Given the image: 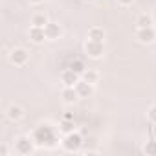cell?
<instances>
[{
	"mask_svg": "<svg viewBox=\"0 0 156 156\" xmlns=\"http://www.w3.org/2000/svg\"><path fill=\"white\" fill-rule=\"evenodd\" d=\"M33 140L37 145H46V147H55V141H57V136H55V130L50 127V125H39L35 130H33Z\"/></svg>",
	"mask_w": 156,
	"mask_h": 156,
	"instance_id": "6da1fadb",
	"label": "cell"
},
{
	"mask_svg": "<svg viewBox=\"0 0 156 156\" xmlns=\"http://www.w3.org/2000/svg\"><path fill=\"white\" fill-rule=\"evenodd\" d=\"M61 145H62V149L66 152H77L81 149V145H83V136L79 132H75V130L70 132V134H64Z\"/></svg>",
	"mask_w": 156,
	"mask_h": 156,
	"instance_id": "7a4b0ae2",
	"label": "cell"
},
{
	"mask_svg": "<svg viewBox=\"0 0 156 156\" xmlns=\"http://www.w3.org/2000/svg\"><path fill=\"white\" fill-rule=\"evenodd\" d=\"M33 151H35V140H33V136L31 138L30 136H19L15 140V152L17 154L26 156V154H33Z\"/></svg>",
	"mask_w": 156,
	"mask_h": 156,
	"instance_id": "3957f363",
	"label": "cell"
},
{
	"mask_svg": "<svg viewBox=\"0 0 156 156\" xmlns=\"http://www.w3.org/2000/svg\"><path fill=\"white\" fill-rule=\"evenodd\" d=\"M8 59L15 66H24L28 62V59H30V51L24 50V48H13L9 51V55H8Z\"/></svg>",
	"mask_w": 156,
	"mask_h": 156,
	"instance_id": "277c9868",
	"label": "cell"
},
{
	"mask_svg": "<svg viewBox=\"0 0 156 156\" xmlns=\"http://www.w3.org/2000/svg\"><path fill=\"white\" fill-rule=\"evenodd\" d=\"M85 51H87L88 57H92V59H99V57L103 55V51H105V46H103V42H99V41H92V39H88V41L85 42Z\"/></svg>",
	"mask_w": 156,
	"mask_h": 156,
	"instance_id": "5b68a950",
	"label": "cell"
},
{
	"mask_svg": "<svg viewBox=\"0 0 156 156\" xmlns=\"http://www.w3.org/2000/svg\"><path fill=\"white\" fill-rule=\"evenodd\" d=\"M136 39L140 42H143V44H151V42L156 41V30L152 26H149V28H138L136 30Z\"/></svg>",
	"mask_w": 156,
	"mask_h": 156,
	"instance_id": "8992f818",
	"label": "cell"
},
{
	"mask_svg": "<svg viewBox=\"0 0 156 156\" xmlns=\"http://www.w3.org/2000/svg\"><path fill=\"white\" fill-rule=\"evenodd\" d=\"M61 81H62L64 87H75L77 83L81 81V75L75 73V72L70 70V68H66V70H62V73H61Z\"/></svg>",
	"mask_w": 156,
	"mask_h": 156,
	"instance_id": "52a82bcc",
	"label": "cell"
},
{
	"mask_svg": "<svg viewBox=\"0 0 156 156\" xmlns=\"http://www.w3.org/2000/svg\"><path fill=\"white\" fill-rule=\"evenodd\" d=\"M61 98H62L64 103L72 105V103H75L77 99H79V94H77L75 87H64V88L61 90Z\"/></svg>",
	"mask_w": 156,
	"mask_h": 156,
	"instance_id": "ba28073f",
	"label": "cell"
},
{
	"mask_svg": "<svg viewBox=\"0 0 156 156\" xmlns=\"http://www.w3.org/2000/svg\"><path fill=\"white\" fill-rule=\"evenodd\" d=\"M75 90H77V94H79V98H90L94 94V85L81 79L79 83L75 85Z\"/></svg>",
	"mask_w": 156,
	"mask_h": 156,
	"instance_id": "9c48e42d",
	"label": "cell"
},
{
	"mask_svg": "<svg viewBox=\"0 0 156 156\" xmlns=\"http://www.w3.org/2000/svg\"><path fill=\"white\" fill-rule=\"evenodd\" d=\"M44 33H46V39L48 41H55L61 37V26L55 24V22H48L46 28H44Z\"/></svg>",
	"mask_w": 156,
	"mask_h": 156,
	"instance_id": "30bf717a",
	"label": "cell"
},
{
	"mask_svg": "<svg viewBox=\"0 0 156 156\" xmlns=\"http://www.w3.org/2000/svg\"><path fill=\"white\" fill-rule=\"evenodd\" d=\"M28 35H30V39H31L35 44H41V42L48 41V39H46V33H44V28H37V26H31Z\"/></svg>",
	"mask_w": 156,
	"mask_h": 156,
	"instance_id": "8fae6325",
	"label": "cell"
},
{
	"mask_svg": "<svg viewBox=\"0 0 156 156\" xmlns=\"http://www.w3.org/2000/svg\"><path fill=\"white\" fill-rule=\"evenodd\" d=\"M8 118L11 119V121H19L22 116H24V108L22 107H19V105H11L9 108H8Z\"/></svg>",
	"mask_w": 156,
	"mask_h": 156,
	"instance_id": "7c38bea8",
	"label": "cell"
},
{
	"mask_svg": "<svg viewBox=\"0 0 156 156\" xmlns=\"http://www.w3.org/2000/svg\"><path fill=\"white\" fill-rule=\"evenodd\" d=\"M88 39L92 41H99V42H105V30L103 28H90L88 30Z\"/></svg>",
	"mask_w": 156,
	"mask_h": 156,
	"instance_id": "4fadbf2b",
	"label": "cell"
},
{
	"mask_svg": "<svg viewBox=\"0 0 156 156\" xmlns=\"http://www.w3.org/2000/svg\"><path fill=\"white\" fill-rule=\"evenodd\" d=\"M59 130H61L62 134H70V132H73V130H75V123H73V119L64 118V119L59 123Z\"/></svg>",
	"mask_w": 156,
	"mask_h": 156,
	"instance_id": "5bb4252c",
	"label": "cell"
},
{
	"mask_svg": "<svg viewBox=\"0 0 156 156\" xmlns=\"http://www.w3.org/2000/svg\"><path fill=\"white\" fill-rule=\"evenodd\" d=\"M81 79H83V81H87V83H92V85H96V83L99 81V73H98L96 70H90V68H87V70H85V73L81 75Z\"/></svg>",
	"mask_w": 156,
	"mask_h": 156,
	"instance_id": "9a60e30c",
	"label": "cell"
},
{
	"mask_svg": "<svg viewBox=\"0 0 156 156\" xmlns=\"http://www.w3.org/2000/svg\"><path fill=\"white\" fill-rule=\"evenodd\" d=\"M68 68H70V70H73L75 73H79V75H83V73H85V70H87V66H85V62H83L81 59H73V61H70Z\"/></svg>",
	"mask_w": 156,
	"mask_h": 156,
	"instance_id": "2e32d148",
	"label": "cell"
},
{
	"mask_svg": "<svg viewBox=\"0 0 156 156\" xmlns=\"http://www.w3.org/2000/svg\"><path fill=\"white\" fill-rule=\"evenodd\" d=\"M50 20L46 19V15H42V13H37V15H33L31 17V26H37V28H46V24H48Z\"/></svg>",
	"mask_w": 156,
	"mask_h": 156,
	"instance_id": "e0dca14e",
	"label": "cell"
},
{
	"mask_svg": "<svg viewBox=\"0 0 156 156\" xmlns=\"http://www.w3.org/2000/svg\"><path fill=\"white\" fill-rule=\"evenodd\" d=\"M149 26H152V17L151 15L143 13L136 19V28H149Z\"/></svg>",
	"mask_w": 156,
	"mask_h": 156,
	"instance_id": "ac0fdd59",
	"label": "cell"
},
{
	"mask_svg": "<svg viewBox=\"0 0 156 156\" xmlns=\"http://www.w3.org/2000/svg\"><path fill=\"white\" fill-rule=\"evenodd\" d=\"M143 152L149 154V156H156V140H149L143 145Z\"/></svg>",
	"mask_w": 156,
	"mask_h": 156,
	"instance_id": "d6986e66",
	"label": "cell"
},
{
	"mask_svg": "<svg viewBox=\"0 0 156 156\" xmlns=\"http://www.w3.org/2000/svg\"><path fill=\"white\" fill-rule=\"evenodd\" d=\"M147 118L151 123H156V105H152L149 110H147Z\"/></svg>",
	"mask_w": 156,
	"mask_h": 156,
	"instance_id": "ffe728a7",
	"label": "cell"
},
{
	"mask_svg": "<svg viewBox=\"0 0 156 156\" xmlns=\"http://www.w3.org/2000/svg\"><path fill=\"white\" fill-rule=\"evenodd\" d=\"M118 4H119V6H132L134 0H118Z\"/></svg>",
	"mask_w": 156,
	"mask_h": 156,
	"instance_id": "44dd1931",
	"label": "cell"
},
{
	"mask_svg": "<svg viewBox=\"0 0 156 156\" xmlns=\"http://www.w3.org/2000/svg\"><path fill=\"white\" fill-rule=\"evenodd\" d=\"M0 156H8V147H6V145L0 147Z\"/></svg>",
	"mask_w": 156,
	"mask_h": 156,
	"instance_id": "7402d4cb",
	"label": "cell"
},
{
	"mask_svg": "<svg viewBox=\"0 0 156 156\" xmlns=\"http://www.w3.org/2000/svg\"><path fill=\"white\" fill-rule=\"evenodd\" d=\"M28 2H31V4H41L42 0H28Z\"/></svg>",
	"mask_w": 156,
	"mask_h": 156,
	"instance_id": "603a6c76",
	"label": "cell"
},
{
	"mask_svg": "<svg viewBox=\"0 0 156 156\" xmlns=\"http://www.w3.org/2000/svg\"><path fill=\"white\" fill-rule=\"evenodd\" d=\"M87 2H92V0H87Z\"/></svg>",
	"mask_w": 156,
	"mask_h": 156,
	"instance_id": "cb8c5ba5",
	"label": "cell"
}]
</instances>
